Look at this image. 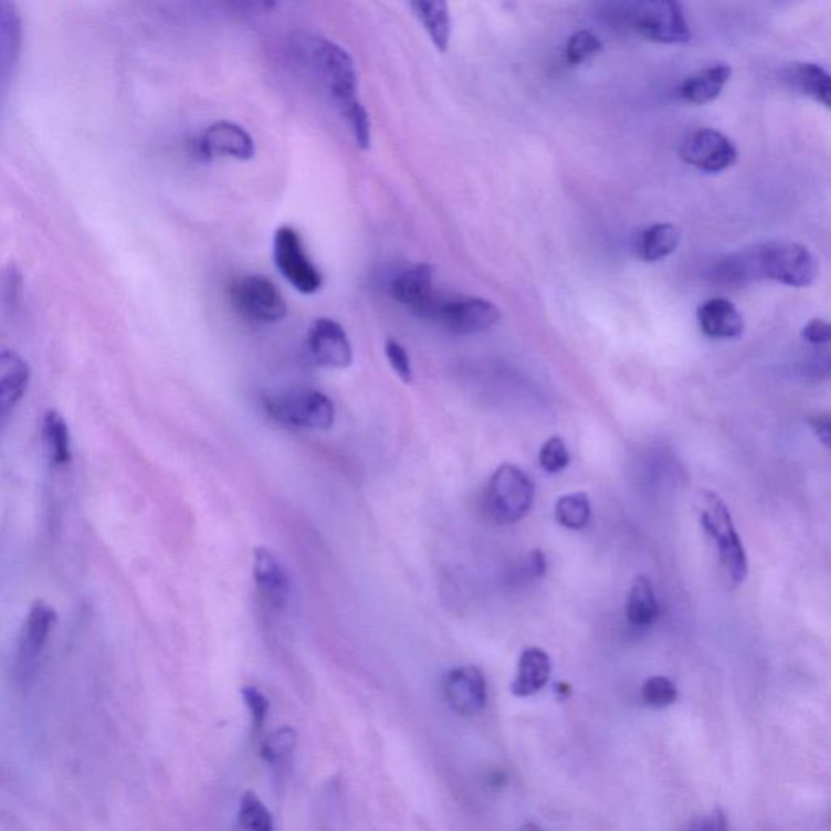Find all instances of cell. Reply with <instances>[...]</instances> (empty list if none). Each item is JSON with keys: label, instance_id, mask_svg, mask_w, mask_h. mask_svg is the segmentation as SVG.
<instances>
[{"label": "cell", "instance_id": "obj_1", "mask_svg": "<svg viewBox=\"0 0 831 831\" xmlns=\"http://www.w3.org/2000/svg\"><path fill=\"white\" fill-rule=\"evenodd\" d=\"M819 266L809 249L796 242H767L722 260L713 280L739 286L754 280H771L786 286L806 287L816 282Z\"/></svg>", "mask_w": 831, "mask_h": 831}, {"label": "cell", "instance_id": "obj_2", "mask_svg": "<svg viewBox=\"0 0 831 831\" xmlns=\"http://www.w3.org/2000/svg\"><path fill=\"white\" fill-rule=\"evenodd\" d=\"M301 51L307 67L348 124L356 145L367 150L370 147V119L358 96V72L351 55L334 41L320 36L307 38Z\"/></svg>", "mask_w": 831, "mask_h": 831}, {"label": "cell", "instance_id": "obj_3", "mask_svg": "<svg viewBox=\"0 0 831 831\" xmlns=\"http://www.w3.org/2000/svg\"><path fill=\"white\" fill-rule=\"evenodd\" d=\"M266 413L275 421L304 431H328L335 422V404L324 391L297 387L265 398Z\"/></svg>", "mask_w": 831, "mask_h": 831}, {"label": "cell", "instance_id": "obj_4", "mask_svg": "<svg viewBox=\"0 0 831 831\" xmlns=\"http://www.w3.org/2000/svg\"><path fill=\"white\" fill-rule=\"evenodd\" d=\"M701 522L706 535L716 543L719 560L734 583H743L749 575L746 549L723 498L712 491L701 495Z\"/></svg>", "mask_w": 831, "mask_h": 831}, {"label": "cell", "instance_id": "obj_5", "mask_svg": "<svg viewBox=\"0 0 831 831\" xmlns=\"http://www.w3.org/2000/svg\"><path fill=\"white\" fill-rule=\"evenodd\" d=\"M535 486L518 466H498L487 484L486 508L497 523H517L532 511Z\"/></svg>", "mask_w": 831, "mask_h": 831}, {"label": "cell", "instance_id": "obj_6", "mask_svg": "<svg viewBox=\"0 0 831 831\" xmlns=\"http://www.w3.org/2000/svg\"><path fill=\"white\" fill-rule=\"evenodd\" d=\"M627 22L640 34L653 43L684 44L692 38L691 28L684 10L673 0H653V2L630 6Z\"/></svg>", "mask_w": 831, "mask_h": 831}, {"label": "cell", "instance_id": "obj_7", "mask_svg": "<svg viewBox=\"0 0 831 831\" xmlns=\"http://www.w3.org/2000/svg\"><path fill=\"white\" fill-rule=\"evenodd\" d=\"M273 260L283 278L301 294H315L322 287V275L304 251L303 239L294 228L282 227L273 238Z\"/></svg>", "mask_w": 831, "mask_h": 831}, {"label": "cell", "instance_id": "obj_8", "mask_svg": "<svg viewBox=\"0 0 831 831\" xmlns=\"http://www.w3.org/2000/svg\"><path fill=\"white\" fill-rule=\"evenodd\" d=\"M235 309L245 318L259 324H276L287 315L285 297L272 280L249 275L239 280L231 290Z\"/></svg>", "mask_w": 831, "mask_h": 831}, {"label": "cell", "instance_id": "obj_9", "mask_svg": "<svg viewBox=\"0 0 831 831\" xmlns=\"http://www.w3.org/2000/svg\"><path fill=\"white\" fill-rule=\"evenodd\" d=\"M431 317L450 334L466 337L493 328L501 320V311L483 297H462L435 304Z\"/></svg>", "mask_w": 831, "mask_h": 831}, {"label": "cell", "instance_id": "obj_10", "mask_svg": "<svg viewBox=\"0 0 831 831\" xmlns=\"http://www.w3.org/2000/svg\"><path fill=\"white\" fill-rule=\"evenodd\" d=\"M55 619H57V616H55L54 609L46 602L38 601L31 606L25 622H23L19 639V651H17L15 670L20 681H31L36 673L41 653H43L48 639H50Z\"/></svg>", "mask_w": 831, "mask_h": 831}, {"label": "cell", "instance_id": "obj_11", "mask_svg": "<svg viewBox=\"0 0 831 831\" xmlns=\"http://www.w3.org/2000/svg\"><path fill=\"white\" fill-rule=\"evenodd\" d=\"M681 158L703 172L718 175L736 162L737 148L719 130L698 129L681 145Z\"/></svg>", "mask_w": 831, "mask_h": 831}, {"label": "cell", "instance_id": "obj_12", "mask_svg": "<svg viewBox=\"0 0 831 831\" xmlns=\"http://www.w3.org/2000/svg\"><path fill=\"white\" fill-rule=\"evenodd\" d=\"M312 361L327 369H346L353 362V346L345 328L332 318H317L307 334Z\"/></svg>", "mask_w": 831, "mask_h": 831}, {"label": "cell", "instance_id": "obj_13", "mask_svg": "<svg viewBox=\"0 0 831 831\" xmlns=\"http://www.w3.org/2000/svg\"><path fill=\"white\" fill-rule=\"evenodd\" d=\"M442 687L446 702L460 715H477L486 706V677L480 667L462 666L449 671L443 677Z\"/></svg>", "mask_w": 831, "mask_h": 831}, {"label": "cell", "instance_id": "obj_14", "mask_svg": "<svg viewBox=\"0 0 831 831\" xmlns=\"http://www.w3.org/2000/svg\"><path fill=\"white\" fill-rule=\"evenodd\" d=\"M196 150L202 159L230 156L239 161H249L255 156V144L249 132L238 124L220 120L200 135Z\"/></svg>", "mask_w": 831, "mask_h": 831}, {"label": "cell", "instance_id": "obj_15", "mask_svg": "<svg viewBox=\"0 0 831 831\" xmlns=\"http://www.w3.org/2000/svg\"><path fill=\"white\" fill-rule=\"evenodd\" d=\"M252 571L260 601L272 611H283L290 604L291 583L278 557L266 547H257Z\"/></svg>", "mask_w": 831, "mask_h": 831}, {"label": "cell", "instance_id": "obj_16", "mask_svg": "<svg viewBox=\"0 0 831 831\" xmlns=\"http://www.w3.org/2000/svg\"><path fill=\"white\" fill-rule=\"evenodd\" d=\"M391 294L398 303L424 315L434 311V272L431 265L419 263L404 270L391 283Z\"/></svg>", "mask_w": 831, "mask_h": 831}, {"label": "cell", "instance_id": "obj_17", "mask_svg": "<svg viewBox=\"0 0 831 831\" xmlns=\"http://www.w3.org/2000/svg\"><path fill=\"white\" fill-rule=\"evenodd\" d=\"M22 19L13 3L0 0V102L15 75L22 52Z\"/></svg>", "mask_w": 831, "mask_h": 831}, {"label": "cell", "instance_id": "obj_18", "mask_svg": "<svg viewBox=\"0 0 831 831\" xmlns=\"http://www.w3.org/2000/svg\"><path fill=\"white\" fill-rule=\"evenodd\" d=\"M30 376V366L19 353L10 349L0 353V432L25 395Z\"/></svg>", "mask_w": 831, "mask_h": 831}, {"label": "cell", "instance_id": "obj_19", "mask_svg": "<svg viewBox=\"0 0 831 831\" xmlns=\"http://www.w3.org/2000/svg\"><path fill=\"white\" fill-rule=\"evenodd\" d=\"M698 324L706 337L718 339L740 337L746 328L740 312L725 297L703 303L698 309Z\"/></svg>", "mask_w": 831, "mask_h": 831}, {"label": "cell", "instance_id": "obj_20", "mask_svg": "<svg viewBox=\"0 0 831 831\" xmlns=\"http://www.w3.org/2000/svg\"><path fill=\"white\" fill-rule=\"evenodd\" d=\"M553 663L549 654L541 649H526L519 654L517 674L512 682V694L515 697H529L538 694L549 682Z\"/></svg>", "mask_w": 831, "mask_h": 831}, {"label": "cell", "instance_id": "obj_21", "mask_svg": "<svg viewBox=\"0 0 831 831\" xmlns=\"http://www.w3.org/2000/svg\"><path fill=\"white\" fill-rule=\"evenodd\" d=\"M730 74L733 71L726 64L703 69L682 82L679 95L684 102L697 104V106L715 102L722 95L726 83L729 82Z\"/></svg>", "mask_w": 831, "mask_h": 831}, {"label": "cell", "instance_id": "obj_22", "mask_svg": "<svg viewBox=\"0 0 831 831\" xmlns=\"http://www.w3.org/2000/svg\"><path fill=\"white\" fill-rule=\"evenodd\" d=\"M786 80L791 83L792 88L798 90L802 95L830 107L831 77L829 71L823 69L822 65L812 64V62L792 64L786 71Z\"/></svg>", "mask_w": 831, "mask_h": 831}, {"label": "cell", "instance_id": "obj_23", "mask_svg": "<svg viewBox=\"0 0 831 831\" xmlns=\"http://www.w3.org/2000/svg\"><path fill=\"white\" fill-rule=\"evenodd\" d=\"M410 7L421 25L428 31L432 44L441 52L449 50L450 36H452L449 6L445 2H411Z\"/></svg>", "mask_w": 831, "mask_h": 831}, {"label": "cell", "instance_id": "obj_24", "mask_svg": "<svg viewBox=\"0 0 831 831\" xmlns=\"http://www.w3.org/2000/svg\"><path fill=\"white\" fill-rule=\"evenodd\" d=\"M660 616L653 583L646 577L635 578L627 602V618L635 627H649Z\"/></svg>", "mask_w": 831, "mask_h": 831}, {"label": "cell", "instance_id": "obj_25", "mask_svg": "<svg viewBox=\"0 0 831 831\" xmlns=\"http://www.w3.org/2000/svg\"><path fill=\"white\" fill-rule=\"evenodd\" d=\"M681 233L670 223L654 224L640 235L639 254L645 262L654 263L670 257L677 249Z\"/></svg>", "mask_w": 831, "mask_h": 831}, {"label": "cell", "instance_id": "obj_26", "mask_svg": "<svg viewBox=\"0 0 831 831\" xmlns=\"http://www.w3.org/2000/svg\"><path fill=\"white\" fill-rule=\"evenodd\" d=\"M43 438L52 465H67L71 462V438H69L67 424L61 414L50 411L44 416Z\"/></svg>", "mask_w": 831, "mask_h": 831}, {"label": "cell", "instance_id": "obj_27", "mask_svg": "<svg viewBox=\"0 0 831 831\" xmlns=\"http://www.w3.org/2000/svg\"><path fill=\"white\" fill-rule=\"evenodd\" d=\"M554 514H556L557 523L564 528L583 529L591 518L590 497L585 493L564 495L557 501Z\"/></svg>", "mask_w": 831, "mask_h": 831}, {"label": "cell", "instance_id": "obj_28", "mask_svg": "<svg viewBox=\"0 0 831 831\" xmlns=\"http://www.w3.org/2000/svg\"><path fill=\"white\" fill-rule=\"evenodd\" d=\"M241 831H273V817L254 792L242 796L238 813Z\"/></svg>", "mask_w": 831, "mask_h": 831}, {"label": "cell", "instance_id": "obj_29", "mask_svg": "<svg viewBox=\"0 0 831 831\" xmlns=\"http://www.w3.org/2000/svg\"><path fill=\"white\" fill-rule=\"evenodd\" d=\"M296 730L291 727H282L270 734L262 744V757L266 764L273 767H282L293 757L296 749Z\"/></svg>", "mask_w": 831, "mask_h": 831}, {"label": "cell", "instance_id": "obj_30", "mask_svg": "<svg viewBox=\"0 0 831 831\" xmlns=\"http://www.w3.org/2000/svg\"><path fill=\"white\" fill-rule=\"evenodd\" d=\"M642 697L646 705L653 708H664L677 701V687L671 679L654 675V677L646 679L643 684Z\"/></svg>", "mask_w": 831, "mask_h": 831}, {"label": "cell", "instance_id": "obj_31", "mask_svg": "<svg viewBox=\"0 0 831 831\" xmlns=\"http://www.w3.org/2000/svg\"><path fill=\"white\" fill-rule=\"evenodd\" d=\"M601 50L602 43L597 34L591 33V31L588 30L578 31V33H575L574 36L570 38L569 43H567V62L571 65L581 64V62H587L588 59L597 55Z\"/></svg>", "mask_w": 831, "mask_h": 831}, {"label": "cell", "instance_id": "obj_32", "mask_svg": "<svg viewBox=\"0 0 831 831\" xmlns=\"http://www.w3.org/2000/svg\"><path fill=\"white\" fill-rule=\"evenodd\" d=\"M570 463V453L566 442L560 438H550L539 452V465L546 473L556 474L566 470Z\"/></svg>", "mask_w": 831, "mask_h": 831}, {"label": "cell", "instance_id": "obj_33", "mask_svg": "<svg viewBox=\"0 0 831 831\" xmlns=\"http://www.w3.org/2000/svg\"><path fill=\"white\" fill-rule=\"evenodd\" d=\"M386 356L389 359L391 369L393 372L403 380L404 383L413 382V366H411L410 356H408L407 349L395 341V339H387L386 343Z\"/></svg>", "mask_w": 831, "mask_h": 831}, {"label": "cell", "instance_id": "obj_34", "mask_svg": "<svg viewBox=\"0 0 831 831\" xmlns=\"http://www.w3.org/2000/svg\"><path fill=\"white\" fill-rule=\"evenodd\" d=\"M241 694L245 705H248L249 712H251L252 727H254L255 733H260L263 725H265L266 716H269V698L255 687H244Z\"/></svg>", "mask_w": 831, "mask_h": 831}, {"label": "cell", "instance_id": "obj_35", "mask_svg": "<svg viewBox=\"0 0 831 831\" xmlns=\"http://www.w3.org/2000/svg\"><path fill=\"white\" fill-rule=\"evenodd\" d=\"M802 337L812 345H827L831 338L829 322L822 318H813L802 330Z\"/></svg>", "mask_w": 831, "mask_h": 831}, {"label": "cell", "instance_id": "obj_36", "mask_svg": "<svg viewBox=\"0 0 831 831\" xmlns=\"http://www.w3.org/2000/svg\"><path fill=\"white\" fill-rule=\"evenodd\" d=\"M810 428H812L813 434L819 438V441L825 446H830L831 429H830V416L820 414L810 419Z\"/></svg>", "mask_w": 831, "mask_h": 831}, {"label": "cell", "instance_id": "obj_37", "mask_svg": "<svg viewBox=\"0 0 831 831\" xmlns=\"http://www.w3.org/2000/svg\"><path fill=\"white\" fill-rule=\"evenodd\" d=\"M697 831H727L726 817L723 816V812L716 810L703 820Z\"/></svg>", "mask_w": 831, "mask_h": 831}, {"label": "cell", "instance_id": "obj_38", "mask_svg": "<svg viewBox=\"0 0 831 831\" xmlns=\"http://www.w3.org/2000/svg\"><path fill=\"white\" fill-rule=\"evenodd\" d=\"M519 831H545V830L539 829V827L536 825V823H526V825L523 827V829Z\"/></svg>", "mask_w": 831, "mask_h": 831}]
</instances>
